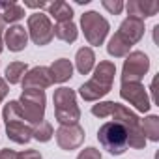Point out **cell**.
Instances as JSON below:
<instances>
[{"label": "cell", "instance_id": "obj_1", "mask_svg": "<svg viewBox=\"0 0 159 159\" xmlns=\"http://www.w3.org/2000/svg\"><path fill=\"white\" fill-rule=\"evenodd\" d=\"M92 114L98 118L112 116L114 118L112 122L122 124L127 129V146L129 148L142 150L146 146V139H144V133L140 127V118L133 111H129L125 105H120L114 101H103V103H98L92 107Z\"/></svg>", "mask_w": 159, "mask_h": 159}, {"label": "cell", "instance_id": "obj_2", "mask_svg": "<svg viewBox=\"0 0 159 159\" xmlns=\"http://www.w3.org/2000/svg\"><path fill=\"white\" fill-rule=\"evenodd\" d=\"M114 75H116V66L112 62H109V60L99 62L96 71H94V77L79 88L81 98L84 101H98L103 96H107L112 88Z\"/></svg>", "mask_w": 159, "mask_h": 159}, {"label": "cell", "instance_id": "obj_3", "mask_svg": "<svg viewBox=\"0 0 159 159\" xmlns=\"http://www.w3.org/2000/svg\"><path fill=\"white\" fill-rule=\"evenodd\" d=\"M2 118H4L6 133H8L10 140H13L17 144H26L32 139V125L23 118L17 101H10L8 105H4Z\"/></svg>", "mask_w": 159, "mask_h": 159}, {"label": "cell", "instance_id": "obj_4", "mask_svg": "<svg viewBox=\"0 0 159 159\" xmlns=\"http://www.w3.org/2000/svg\"><path fill=\"white\" fill-rule=\"evenodd\" d=\"M52 101H54V118L60 125L79 124V120H81V109L77 105V98H75L73 90H69L66 86L54 90Z\"/></svg>", "mask_w": 159, "mask_h": 159}, {"label": "cell", "instance_id": "obj_5", "mask_svg": "<svg viewBox=\"0 0 159 159\" xmlns=\"http://www.w3.org/2000/svg\"><path fill=\"white\" fill-rule=\"evenodd\" d=\"M99 144L112 155H122L127 146V129L118 122H107L98 131Z\"/></svg>", "mask_w": 159, "mask_h": 159}, {"label": "cell", "instance_id": "obj_6", "mask_svg": "<svg viewBox=\"0 0 159 159\" xmlns=\"http://www.w3.org/2000/svg\"><path fill=\"white\" fill-rule=\"evenodd\" d=\"M19 109H21V114L23 118L34 127L38 125L39 122H43V116H45V103H47V98H45V92L43 90H25L19 98Z\"/></svg>", "mask_w": 159, "mask_h": 159}, {"label": "cell", "instance_id": "obj_7", "mask_svg": "<svg viewBox=\"0 0 159 159\" xmlns=\"http://www.w3.org/2000/svg\"><path fill=\"white\" fill-rule=\"evenodd\" d=\"M81 26L84 32V38L90 45L99 47L103 45L107 34H109V21L105 17H101L98 11H86L81 15Z\"/></svg>", "mask_w": 159, "mask_h": 159}, {"label": "cell", "instance_id": "obj_8", "mask_svg": "<svg viewBox=\"0 0 159 159\" xmlns=\"http://www.w3.org/2000/svg\"><path fill=\"white\" fill-rule=\"evenodd\" d=\"M148 69H150V58L142 51L129 52L122 67V83H140Z\"/></svg>", "mask_w": 159, "mask_h": 159}, {"label": "cell", "instance_id": "obj_9", "mask_svg": "<svg viewBox=\"0 0 159 159\" xmlns=\"http://www.w3.org/2000/svg\"><path fill=\"white\" fill-rule=\"evenodd\" d=\"M26 32H28L30 39H32L36 45H39V47L49 45L51 39L54 38L51 19H49V15H45V13H41V11L32 13V15L28 17V30H26Z\"/></svg>", "mask_w": 159, "mask_h": 159}, {"label": "cell", "instance_id": "obj_10", "mask_svg": "<svg viewBox=\"0 0 159 159\" xmlns=\"http://www.w3.org/2000/svg\"><path fill=\"white\" fill-rule=\"evenodd\" d=\"M120 96H122V99L129 101L139 112H148L152 107V103L148 99V92L140 83H122Z\"/></svg>", "mask_w": 159, "mask_h": 159}, {"label": "cell", "instance_id": "obj_11", "mask_svg": "<svg viewBox=\"0 0 159 159\" xmlns=\"http://www.w3.org/2000/svg\"><path fill=\"white\" fill-rule=\"evenodd\" d=\"M56 142L62 150L66 152H71V150H77L84 142V129L79 125V124H73V125H60L56 129Z\"/></svg>", "mask_w": 159, "mask_h": 159}, {"label": "cell", "instance_id": "obj_12", "mask_svg": "<svg viewBox=\"0 0 159 159\" xmlns=\"http://www.w3.org/2000/svg\"><path fill=\"white\" fill-rule=\"evenodd\" d=\"M21 83H23V90H45L52 84V75L49 67L38 66L25 73Z\"/></svg>", "mask_w": 159, "mask_h": 159}, {"label": "cell", "instance_id": "obj_13", "mask_svg": "<svg viewBox=\"0 0 159 159\" xmlns=\"http://www.w3.org/2000/svg\"><path fill=\"white\" fill-rule=\"evenodd\" d=\"M118 34L125 41H129L131 45H135L144 36V21L142 19H137V17H127V19L122 21V25L118 28Z\"/></svg>", "mask_w": 159, "mask_h": 159}, {"label": "cell", "instance_id": "obj_14", "mask_svg": "<svg viewBox=\"0 0 159 159\" xmlns=\"http://www.w3.org/2000/svg\"><path fill=\"white\" fill-rule=\"evenodd\" d=\"M124 8L127 10L129 17H137V19L153 17L159 11V4L157 2H150V0H129Z\"/></svg>", "mask_w": 159, "mask_h": 159}, {"label": "cell", "instance_id": "obj_15", "mask_svg": "<svg viewBox=\"0 0 159 159\" xmlns=\"http://www.w3.org/2000/svg\"><path fill=\"white\" fill-rule=\"evenodd\" d=\"M28 43V32L21 25H13L6 30V47L13 52H19Z\"/></svg>", "mask_w": 159, "mask_h": 159}, {"label": "cell", "instance_id": "obj_16", "mask_svg": "<svg viewBox=\"0 0 159 159\" xmlns=\"http://www.w3.org/2000/svg\"><path fill=\"white\" fill-rule=\"evenodd\" d=\"M49 71L52 75V83H66L73 77V64L67 58H58L52 62Z\"/></svg>", "mask_w": 159, "mask_h": 159}, {"label": "cell", "instance_id": "obj_17", "mask_svg": "<svg viewBox=\"0 0 159 159\" xmlns=\"http://www.w3.org/2000/svg\"><path fill=\"white\" fill-rule=\"evenodd\" d=\"M75 66L81 75H88L96 66V54L90 47H81L75 54Z\"/></svg>", "mask_w": 159, "mask_h": 159}, {"label": "cell", "instance_id": "obj_18", "mask_svg": "<svg viewBox=\"0 0 159 159\" xmlns=\"http://www.w3.org/2000/svg\"><path fill=\"white\" fill-rule=\"evenodd\" d=\"M47 11L51 17H54L56 23H66V21H71L73 19V10L67 2H52V4H47Z\"/></svg>", "mask_w": 159, "mask_h": 159}, {"label": "cell", "instance_id": "obj_19", "mask_svg": "<svg viewBox=\"0 0 159 159\" xmlns=\"http://www.w3.org/2000/svg\"><path fill=\"white\" fill-rule=\"evenodd\" d=\"M0 15L4 25L6 23H17L25 17V8L15 2H0Z\"/></svg>", "mask_w": 159, "mask_h": 159}, {"label": "cell", "instance_id": "obj_20", "mask_svg": "<svg viewBox=\"0 0 159 159\" xmlns=\"http://www.w3.org/2000/svg\"><path fill=\"white\" fill-rule=\"evenodd\" d=\"M52 34L66 43H73L79 36V30L73 21H66V23H56V26H52Z\"/></svg>", "mask_w": 159, "mask_h": 159}, {"label": "cell", "instance_id": "obj_21", "mask_svg": "<svg viewBox=\"0 0 159 159\" xmlns=\"http://www.w3.org/2000/svg\"><path fill=\"white\" fill-rule=\"evenodd\" d=\"M133 45L129 43V41H125L118 32L109 39V45H107V52L111 54V56H114V58H124V56H127L129 54V49H131Z\"/></svg>", "mask_w": 159, "mask_h": 159}, {"label": "cell", "instance_id": "obj_22", "mask_svg": "<svg viewBox=\"0 0 159 159\" xmlns=\"http://www.w3.org/2000/svg\"><path fill=\"white\" fill-rule=\"evenodd\" d=\"M140 127H142V133H144L146 140H152V142L159 140V116L152 114V116L144 118L140 122Z\"/></svg>", "mask_w": 159, "mask_h": 159}, {"label": "cell", "instance_id": "obj_23", "mask_svg": "<svg viewBox=\"0 0 159 159\" xmlns=\"http://www.w3.org/2000/svg\"><path fill=\"white\" fill-rule=\"evenodd\" d=\"M28 71V66L25 62H11L8 67H6V79L4 81L10 83V84H17L23 81L25 73Z\"/></svg>", "mask_w": 159, "mask_h": 159}, {"label": "cell", "instance_id": "obj_24", "mask_svg": "<svg viewBox=\"0 0 159 159\" xmlns=\"http://www.w3.org/2000/svg\"><path fill=\"white\" fill-rule=\"evenodd\" d=\"M52 135H54V133H52V125H51L49 122H45V120L32 127V139H36V140H39V142L51 140Z\"/></svg>", "mask_w": 159, "mask_h": 159}, {"label": "cell", "instance_id": "obj_25", "mask_svg": "<svg viewBox=\"0 0 159 159\" xmlns=\"http://www.w3.org/2000/svg\"><path fill=\"white\" fill-rule=\"evenodd\" d=\"M103 8L107 10V11H111L112 15H118V13H122V10H124V2L122 0H103Z\"/></svg>", "mask_w": 159, "mask_h": 159}, {"label": "cell", "instance_id": "obj_26", "mask_svg": "<svg viewBox=\"0 0 159 159\" xmlns=\"http://www.w3.org/2000/svg\"><path fill=\"white\" fill-rule=\"evenodd\" d=\"M77 159H101V152L94 146H88L77 155Z\"/></svg>", "mask_w": 159, "mask_h": 159}, {"label": "cell", "instance_id": "obj_27", "mask_svg": "<svg viewBox=\"0 0 159 159\" xmlns=\"http://www.w3.org/2000/svg\"><path fill=\"white\" fill-rule=\"evenodd\" d=\"M17 159H43L38 150H25L17 153Z\"/></svg>", "mask_w": 159, "mask_h": 159}, {"label": "cell", "instance_id": "obj_28", "mask_svg": "<svg viewBox=\"0 0 159 159\" xmlns=\"http://www.w3.org/2000/svg\"><path fill=\"white\" fill-rule=\"evenodd\" d=\"M0 159H17V152L4 148V150H0Z\"/></svg>", "mask_w": 159, "mask_h": 159}, {"label": "cell", "instance_id": "obj_29", "mask_svg": "<svg viewBox=\"0 0 159 159\" xmlns=\"http://www.w3.org/2000/svg\"><path fill=\"white\" fill-rule=\"evenodd\" d=\"M8 92H10V88H8V83L4 81V79H0V103H2V101L6 99Z\"/></svg>", "mask_w": 159, "mask_h": 159}, {"label": "cell", "instance_id": "obj_30", "mask_svg": "<svg viewBox=\"0 0 159 159\" xmlns=\"http://www.w3.org/2000/svg\"><path fill=\"white\" fill-rule=\"evenodd\" d=\"M25 8H47V2H25Z\"/></svg>", "mask_w": 159, "mask_h": 159}, {"label": "cell", "instance_id": "obj_31", "mask_svg": "<svg viewBox=\"0 0 159 159\" xmlns=\"http://www.w3.org/2000/svg\"><path fill=\"white\" fill-rule=\"evenodd\" d=\"M2 49H4V41H2V34H0V52H2Z\"/></svg>", "mask_w": 159, "mask_h": 159}, {"label": "cell", "instance_id": "obj_32", "mask_svg": "<svg viewBox=\"0 0 159 159\" xmlns=\"http://www.w3.org/2000/svg\"><path fill=\"white\" fill-rule=\"evenodd\" d=\"M2 28H4V21H2V15H0V32H2Z\"/></svg>", "mask_w": 159, "mask_h": 159}]
</instances>
